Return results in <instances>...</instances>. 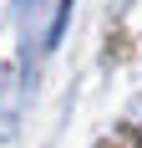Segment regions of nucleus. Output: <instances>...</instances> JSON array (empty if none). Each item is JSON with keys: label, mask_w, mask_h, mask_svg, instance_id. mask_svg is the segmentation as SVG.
<instances>
[{"label": "nucleus", "mask_w": 142, "mask_h": 148, "mask_svg": "<svg viewBox=\"0 0 142 148\" xmlns=\"http://www.w3.org/2000/svg\"><path fill=\"white\" fill-rule=\"evenodd\" d=\"M101 148H132V143H127V138H117V143H101Z\"/></svg>", "instance_id": "nucleus-1"}]
</instances>
